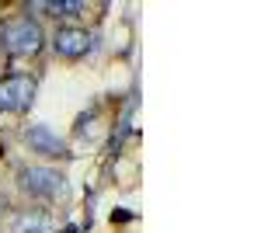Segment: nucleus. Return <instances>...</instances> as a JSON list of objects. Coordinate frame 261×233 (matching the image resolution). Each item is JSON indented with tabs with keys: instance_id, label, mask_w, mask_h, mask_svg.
<instances>
[{
	"instance_id": "1",
	"label": "nucleus",
	"mask_w": 261,
	"mask_h": 233,
	"mask_svg": "<svg viewBox=\"0 0 261 233\" xmlns=\"http://www.w3.org/2000/svg\"><path fill=\"white\" fill-rule=\"evenodd\" d=\"M0 42H4V49L11 53V56L18 59H32L42 53V42H45V35H42V24L35 18H11L4 21V28H0Z\"/></svg>"
},
{
	"instance_id": "2",
	"label": "nucleus",
	"mask_w": 261,
	"mask_h": 233,
	"mask_svg": "<svg viewBox=\"0 0 261 233\" xmlns=\"http://www.w3.org/2000/svg\"><path fill=\"white\" fill-rule=\"evenodd\" d=\"M21 188L42 202H70V181L60 167H24L18 174Z\"/></svg>"
},
{
	"instance_id": "3",
	"label": "nucleus",
	"mask_w": 261,
	"mask_h": 233,
	"mask_svg": "<svg viewBox=\"0 0 261 233\" xmlns=\"http://www.w3.org/2000/svg\"><path fill=\"white\" fill-rule=\"evenodd\" d=\"M35 97V77L28 73H11L0 80V115L4 112H24Z\"/></svg>"
},
{
	"instance_id": "4",
	"label": "nucleus",
	"mask_w": 261,
	"mask_h": 233,
	"mask_svg": "<svg viewBox=\"0 0 261 233\" xmlns=\"http://www.w3.org/2000/svg\"><path fill=\"white\" fill-rule=\"evenodd\" d=\"M24 143L42 157H56V160H66L70 157V146L63 143V136L49 125H28L24 129Z\"/></svg>"
},
{
	"instance_id": "5",
	"label": "nucleus",
	"mask_w": 261,
	"mask_h": 233,
	"mask_svg": "<svg viewBox=\"0 0 261 233\" xmlns=\"http://www.w3.org/2000/svg\"><path fill=\"white\" fill-rule=\"evenodd\" d=\"M91 32L87 28H81V24H63L60 32H56V39H53V45H56V53L66 59H81L87 49H91Z\"/></svg>"
},
{
	"instance_id": "6",
	"label": "nucleus",
	"mask_w": 261,
	"mask_h": 233,
	"mask_svg": "<svg viewBox=\"0 0 261 233\" xmlns=\"http://www.w3.org/2000/svg\"><path fill=\"white\" fill-rule=\"evenodd\" d=\"M53 216L45 209H24V213L14 219V230L11 233H53Z\"/></svg>"
},
{
	"instance_id": "7",
	"label": "nucleus",
	"mask_w": 261,
	"mask_h": 233,
	"mask_svg": "<svg viewBox=\"0 0 261 233\" xmlns=\"http://www.w3.org/2000/svg\"><path fill=\"white\" fill-rule=\"evenodd\" d=\"M42 11H45V14H56V18H70V14H81L84 4L81 0H73V4H45Z\"/></svg>"
}]
</instances>
